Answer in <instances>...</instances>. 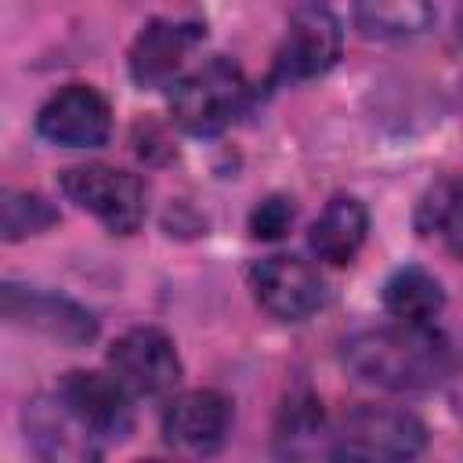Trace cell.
<instances>
[{"label": "cell", "mask_w": 463, "mask_h": 463, "mask_svg": "<svg viewBox=\"0 0 463 463\" xmlns=\"http://www.w3.org/2000/svg\"><path fill=\"white\" fill-rule=\"evenodd\" d=\"M347 369L387 391H430L452 373V347L427 322L376 326L344 340Z\"/></svg>", "instance_id": "cell-1"}, {"label": "cell", "mask_w": 463, "mask_h": 463, "mask_svg": "<svg viewBox=\"0 0 463 463\" xmlns=\"http://www.w3.org/2000/svg\"><path fill=\"white\" fill-rule=\"evenodd\" d=\"M250 87L232 58H210L195 72L174 83L170 112L188 134H217L246 109Z\"/></svg>", "instance_id": "cell-2"}, {"label": "cell", "mask_w": 463, "mask_h": 463, "mask_svg": "<svg viewBox=\"0 0 463 463\" xmlns=\"http://www.w3.org/2000/svg\"><path fill=\"white\" fill-rule=\"evenodd\" d=\"M61 192L116 235H130L145 221V184L130 170L105 163L69 166L61 174Z\"/></svg>", "instance_id": "cell-3"}, {"label": "cell", "mask_w": 463, "mask_h": 463, "mask_svg": "<svg viewBox=\"0 0 463 463\" xmlns=\"http://www.w3.org/2000/svg\"><path fill=\"white\" fill-rule=\"evenodd\" d=\"M427 445V430L412 412L358 405L336 430L333 456L347 459H409Z\"/></svg>", "instance_id": "cell-4"}, {"label": "cell", "mask_w": 463, "mask_h": 463, "mask_svg": "<svg viewBox=\"0 0 463 463\" xmlns=\"http://www.w3.org/2000/svg\"><path fill=\"white\" fill-rule=\"evenodd\" d=\"M344 33L336 14L326 4H300L289 14L286 36L275 51V76L279 80H315L329 72L340 58Z\"/></svg>", "instance_id": "cell-5"}, {"label": "cell", "mask_w": 463, "mask_h": 463, "mask_svg": "<svg viewBox=\"0 0 463 463\" xmlns=\"http://www.w3.org/2000/svg\"><path fill=\"white\" fill-rule=\"evenodd\" d=\"M36 130L43 141L61 148H98L109 141L112 109L94 87L69 83L43 101V109L36 112Z\"/></svg>", "instance_id": "cell-6"}, {"label": "cell", "mask_w": 463, "mask_h": 463, "mask_svg": "<svg viewBox=\"0 0 463 463\" xmlns=\"http://www.w3.org/2000/svg\"><path fill=\"white\" fill-rule=\"evenodd\" d=\"M112 376L134 394H163L181 380V358L174 340L156 326L127 329L109 351Z\"/></svg>", "instance_id": "cell-7"}, {"label": "cell", "mask_w": 463, "mask_h": 463, "mask_svg": "<svg viewBox=\"0 0 463 463\" xmlns=\"http://www.w3.org/2000/svg\"><path fill=\"white\" fill-rule=\"evenodd\" d=\"M250 286H253L257 304L282 322L307 318L311 311L322 307V297H326L318 271L293 253H275V257L257 260L250 271Z\"/></svg>", "instance_id": "cell-8"}, {"label": "cell", "mask_w": 463, "mask_h": 463, "mask_svg": "<svg viewBox=\"0 0 463 463\" xmlns=\"http://www.w3.org/2000/svg\"><path fill=\"white\" fill-rule=\"evenodd\" d=\"M4 318L11 326H22V329H33V333H43L58 344H87L94 340L98 333V322L94 315L61 297V293H47V289H29V286H18V282H4Z\"/></svg>", "instance_id": "cell-9"}, {"label": "cell", "mask_w": 463, "mask_h": 463, "mask_svg": "<svg viewBox=\"0 0 463 463\" xmlns=\"http://www.w3.org/2000/svg\"><path fill=\"white\" fill-rule=\"evenodd\" d=\"M54 394L90 438H123L130 427L127 387L116 376L76 369V373H65Z\"/></svg>", "instance_id": "cell-10"}, {"label": "cell", "mask_w": 463, "mask_h": 463, "mask_svg": "<svg viewBox=\"0 0 463 463\" xmlns=\"http://www.w3.org/2000/svg\"><path fill=\"white\" fill-rule=\"evenodd\" d=\"M232 427V402L221 391H184L163 412V438L181 452H213L221 449Z\"/></svg>", "instance_id": "cell-11"}, {"label": "cell", "mask_w": 463, "mask_h": 463, "mask_svg": "<svg viewBox=\"0 0 463 463\" xmlns=\"http://www.w3.org/2000/svg\"><path fill=\"white\" fill-rule=\"evenodd\" d=\"M199 40H203V25H195V22L152 18L137 33V40L130 47V76H134V83L137 87H166L181 72L188 51Z\"/></svg>", "instance_id": "cell-12"}, {"label": "cell", "mask_w": 463, "mask_h": 463, "mask_svg": "<svg viewBox=\"0 0 463 463\" xmlns=\"http://www.w3.org/2000/svg\"><path fill=\"white\" fill-rule=\"evenodd\" d=\"M365 232H369V213H365V206H362L358 199H351V195H336V199L326 203V210H322L318 221L311 224L307 246H311V253H315L318 260L344 268V264H351L354 253L362 250Z\"/></svg>", "instance_id": "cell-13"}, {"label": "cell", "mask_w": 463, "mask_h": 463, "mask_svg": "<svg viewBox=\"0 0 463 463\" xmlns=\"http://www.w3.org/2000/svg\"><path fill=\"white\" fill-rule=\"evenodd\" d=\"M383 307L402 322H430L445 307V289L430 271L409 264L383 282Z\"/></svg>", "instance_id": "cell-14"}, {"label": "cell", "mask_w": 463, "mask_h": 463, "mask_svg": "<svg viewBox=\"0 0 463 463\" xmlns=\"http://www.w3.org/2000/svg\"><path fill=\"white\" fill-rule=\"evenodd\" d=\"M358 29L373 40H409L434 22L430 0H358Z\"/></svg>", "instance_id": "cell-15"}, {"label": "cell", "mask_w": 463, "mask_h": 463, "mask_svg": "<svg viewBox=\"0 0 463 463\" xmlns=\"http://www.w3.org/2000/svg\"><path fill=\"white\" fill-rule=\"evenodd\" d=\"M416 232L449 246L463 242V181L441 177L423 192V199L416 203Z\"/></svg>", "instance_id": "cell-16"}, {"label": "cell", "mask_w": 463, "mask_h": 463, "mask_svg": "<svg viewBox=\"0 0 463 463\" xmlns=\"http://www.w3.org/2000/svg\"><path fill=\"white\" fill-rule=\"evenodd\" d=\"M51 224H58V210L33 192H4V239L18 242L25 235L47 232Z\"/></svg>", "instance_id": "cell-17"}, {"label": "cell", "mask_w": 463, "mask_h": 463, "mask_svg": "<svg viewBox=\"0 0 463 463\" xmlns=\"http://www.w3.org/2000/svg\"><path fill=\"white\" fill-rule=\"evenodd\" d=\"M293 224V203L286 195H268L253 213H250V235L253 239H279Z\"/></svg>", "instance_id": "cell-18"}, {"label": "cell", "mask_w": 463, "mask_h": 463, "mask_svg": "<svg viewBox=\"0 0 463 463\" xmlns=\"http://www.w3.org/2000/svg\"><path fill=\"white\" fill-rule=\"evenodd\" d=\"M456 29H459V36H463V0H459V7H456Z\"/></svg>", "instance_id": "cell-19"}]
</instances>
